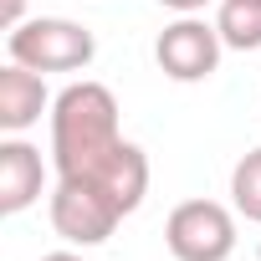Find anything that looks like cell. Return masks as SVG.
<instances>
[{"label":"cell","mask_w":261,"mask_h":261,"mask_svg":"<svg viewBox=\"0 0 261 261\" xmlns=\"http://www.w3.org/2000/svg\"><path fill=\"white\" fill-rule=\"evenodd\" d=\"M215 31H220L225 46H236V51H256V46H261V0H220Z\"/></svg>","instance_id":"ba28073f"},{"label":"cell","mask_w":261,"mask_h":261,"mask_svg":"<svg viewBox=\"0 0 261 261\" xmlns=\"http://www.w3.org/2000/svg\"><path fill=\"white\" fill-rule=\"evenodd\" d=\"M6 51L11 62L31 67V72H82L92 57H97V36L82 26V21H67V16H36V21H21L11 26L6 36Z\"/></svg>","instance_id":"7a4b0ae2"},{"label":"cell","mask_w":261,"mask_h":261,"mask_svg":"<svg viewBox=\"0 0 261 261\" xmlns=\"http://www.w3.org/2000/svg\"><path fill=\"white\" fill-rule=\"evenodd\" d=\"M123 144L118 134V97L102 82H72L51 102V159L57 174H92L113 149Z\"/></svg>","instance_id":"6da1fadb"},{"label":"cell","mask_w":261,"mask_h":261,"mask_svg":"<svg viewBox=\"0 0 261 261\" xmlns=\"http://www.w3.org/2000/svg\"><path fill=\"white\" fill-rule=\"evenodd\" d=\"M164 246L174 261H230L236 215L220 200H185L164 220Z\"/></svg>","instance_id":"3957f363"},{"label":"cell","mask_w":261,"mask_h":261,"mask_svg":"<svg viewBox=\"0 0 261 261\" xmlns=\"http://www.w3.org/2000/svg\"><path fill=\"white\" fill-rule=\"evenodd\" d=\"M123 210L87 179H57L51 190V230L67 246H102L118 230Z\"/></svg>","instance_id":"277c9868"},{"label":"cell","mask_w":261,"mask_h":261,"mask_svg":"<svg viewBox=\"0 0 261 261\" xmlns=\"http://www.w3.org/2000/svg\"><path fill=\"white\" fill-rule=\"evenodd\" d=\"M159 6H169V11H179V16H195V11L210 6V0H159Z\"/></svg>","instance_id":"8fae6325"},{"label":"cell","mask_w":261,"mask_h":261,"mask_svg":"<svg viewBox=\"0 0 261 261\" xmlns=\"http://www.w3.org/2000/svg\"><path fill=\"white\" fill-rule=\"evenodd\" d=\"M230 200L246 220L261 225V149H251L236 169H230Z\"/></svg>","instance_id":"9c48e42d"},{"label":"cell","mask_w":261,"mask_h":261,"mask_svg":"<svg viewBox=\"0 0 261 261\" xmlns=\"http://www.w3.org/2000/svg\"><path fill=\"white\" fill-rule=\"evenodd\" d=\"M21 11H26V0H0V21H6V26H21L26 21Z\"/></svg>","instance_id":"30bf717a"},{"label":"cell","mask_w":261,"mask_h":261,"mask_svg":"<svg viewBox=\"0 0 261 261\" xmlns=\"http://www.w3.org/2000/svg\"><path fill=\"white\" fill-rule=\"evenodd\" d=\"M41 149H31L26 139H6L0 144V215H21L41 200Z\"/></svg>","instance_id":"8992f818"},{"label":"cell","mask_w":261,"mask_h":261,"mask_svg":"<svg viewBox=\"0 0 261 261\" xmlns=\"http://www.w3.org/2000/svg\"><path fill=\"white\" fill-rule=\"evenodd\" d=\"M220 31L215 21H200V16H179L174 26L159 31L154 41V62L169 82H205L215 67H220Z\"/></svg>","instance_id":"5b68a950"},{"label":"cell","mask_w":261,"mask_h":261,"mask_svg":"<svg viewBox=\"0 0 261 261\" xmlns=\"http://www.w3.org/2000/svg\"><path fill=\"white\" fill-rule=\"evenodd\" d=\"M41 108H46L41 72L11 62L6 72H0V128H6V134H26V128L41 118Z\"/></svg>","instance_id":"52a82bcc"},{"label":"cell","mask_w":261,"mask_h":261,"mask_svg":"<svg viewBox=\"0 0 261 261\" xmlns=\"http://www.w3.org/2000/svg\"><path fill=\"white\" fill-rule=\"evenodd\" d=\"M41 261H82L77 251H51V256H41Z\"/></svg>","instance_id":"7c38bea8"}]
</instances>
